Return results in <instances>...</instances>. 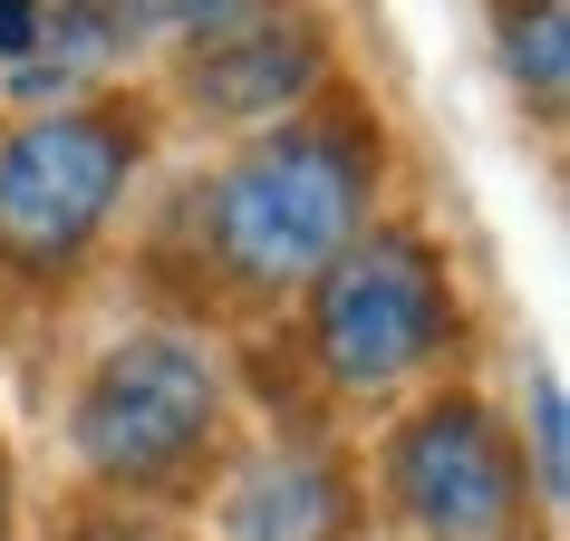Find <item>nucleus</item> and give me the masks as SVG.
<instances>
[{"mask_svg":"<svg viewBox=\"0 0 570 541\" xmlns=\"http://www.w3.org/2000/svg\"><path fill=\"white\" fill-rule=\"evenodd\" d=\"M377 126L358 107H301L204 184V252L242 291H301L367 233Z\"/></svg>","mask_w":570,"mask_h":541,"instance_id":"nucleus-1","label":"nucleus"},{"mask_svg":"<svg viewBox=\"0 0 570 541\" xmlns=\"http://www.w3.org/2000/svg\"><path fill=\"white\" fill-rule=\"evenodd\" d=\"M454 348V270L406 223H377L309 281V358L348 396H387Z\"/></svg>","mask_w":570,"mask_h":541,"instance_id":"nucleus-2","label":"nucleus"},{"mask_svg":"<svg viewBox=\"0 0 570 541\" xmlns=\"http://www.w3.org/2000/svg\"><path fill=\"white\" fill-rule=\"evenodd\" d=\"M213 425H223V377H213L204 348L175 329H126L68 406V445L97 483L175 493V483L204 474Z\"/></svg>","mask_w":570,"mask_h":541,"instance_id":"nucleus-3","label":"nucleus"},{"mask_svg":"<svg viewBox=\"0 0 570 541\" xmlns=\"http://www.w3.org/2000/svg\"><path fill=\"white\" fill-rule=\"evenodd\" d=\"M146 165V117L136 107H49V117L0 136V262L59 281L117 213L126 175Z\"/></svg>","mask_w":570,"mask_h":541,"instance_id":"nucleus-4","label":"nucleus"},{"mask_svg":"<svg viewBox=\"0 0 570 541\" xmlns=\"http://www.w3.org/2000/svg\"><path fill=\"white\" fill-rule=\"evenodd\" d=\"M387 503L425 541H522L532 483L522 454L474 396H435L387 435Z\"/></svg>","mask_w":570,"mask_h":541,"instance_id":"nucleus-5","label":"nucleus"},{"mask_svg":"<svg viewBox=\"0 0 570 541\" xmlns=\"http://www.w3.org/2000/svg\"><path fill=\"white\" fill-rule=\"evenodd\" d=\"M262 10L271 0H39V59L10 68V88H78L126 49H204Z\"/></svg>","mask_w":570,"mask_h":541,"instance_id":"nucleus-6","label":"nucleus"},{"mask_svg":"<svg viewBox=\"0 0 570 541\" xmlns=\"http://www.w3.org/2000/svg\"><path fill=\"white\" fill-rule=\"evenodd\" d=\"M330 78V39L320 20H242V30L204 39L194 59H184V97L204 107L213 126H281L301 117L309 97Z\"/></svg>","mask_w":570,"mask_h":541,"instance_id":"nucleus-7","label":"nucleus"},{"mask_svg":"<svg viewBox=\"0 0 570 541\" xmlns=\"http://www.w3.org/2000/svg\"><path fill=\"white\" fill-rule=\"evenodd\" d=\"M233 541H358V483L330 454H262L223 503Z\"/></svg>","mask_w":570,"mask_h":541,"instance_id":"nucleus-8","label":"nucleus"},{"mask_svg":"<svg viewBox=\"0 0 570 541\" xmlns=\"http://www.w3.org/2000/svg\"><path fill=\"white\" fill-rule=\"evenodd\" d=\"M493 39H503V68L532 107H561L570 97V20L561 0H493Z\"/></svg>","mask_w":570,"mask_h":541,"instance_id":"nucleus-9","label":"nucleus"},{"mask_svg":"<svg viewBox=\"0 0 570 541\" xmlns=\"http://www.w3.org/2000/svg\"><path fill=\"white\" fill-rule=\"evenodd\" d=\"M570 483V406H561V367H532V493L561 503Z\"/></svg>","mask_w":570,"mask_h":541,"instance_id":"nucleus-10","label":"nucleus"},{"mask_svg":"<svg viewBox=\"0 0 570 541\" xmlns=\"http://www.w3.org/2000/svg\"><path fill=\"white\" fill-rule=\"evenodd\" d=\"M39 59V0H0V68Z\"/></svg>","mask_w":570,"mask_h":541,"instance_id":"nucleus-11","label":"nucleus"},{"mask_svg":"<svg viewBox=\"0 0 570 541\" xmlns=\"http://www.w3.org/2000/svg\"><path fill=\"white\" fill-rule=\"evenodd\" d=\"M0 541H10V454H0Z\"/></svg>","mask_w":570,"mask_h":541,"instance_id":"nucleus-12","label":"nucleus"}]
</instances>
